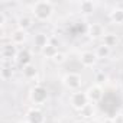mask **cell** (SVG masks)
I'll return each mask as SVG.
<instances>
[{
	"instance_id": "obj_1",
	"label": "cell",
	"mask_w": 123,
	"mask_h": 123,
	"mask_svg": "<svg viewBox=\"0 0 123 123\" xmlns=\"http://www.w3.org/2000/svg\"><path fill=\"white\" fill-rule=\"evenodd\" d=\"M54 3L49 0H39L31 6L32 16L39 22H48L54 16Z\"/></svg>"
},
{
	"instance_id": "obj_2",
	"label": "cell",
	"mask_w": 123,
	"mask_h": 123,
	"mask_svg": "<svg viewBox=\"0 0 123 123\" xmlns=\"http://www.w3.org/2000/svg\"><path fill=\"white\" fill-rule=\"evenodd\" d=\"M48 97H49V96H48L46 87H43V86H41V84L32 87L31 91H29V98H31V101H32L33 104H36V106L45 104V103L48 101Z\"/></svg>"
},
{
	"instance_id": "obj_3",
	"label": "cell",
	"mask_w": 123,
	"mask_h": 123,
	"mask_svg": "<svg viewBox=\"0 0 123 123\" xmlns=\"http://www.w3.org/2000/svg\"><path fill=\"white\" fill-rule=\"evenodd\" d=\"M62 84L70 91H78L83 84V77L77 73H67L62 77Z\"/></svg>"
},
{
	"instance_id": "obj_4",
	"label": "cell",
	"mask_w": 123,
	"mask_h": 123,
	"mask_svg": "<svg viewBox=\"0 0 123 123\" xmlns=\"http://www.w3.org/2000/svg\"><path fill=\"white\" fill-rule=\"evenodd\" d=\"M88 103L90 101H88V97H87V93L86 91H81V90L73 91L71 96H70V104H71V107L75 109V110H78V111L84 106H87Z\"/></svg>"
},
{
	"instance_id": "obj_5",
	"label": "cell",
	"mask_w": 123,
	"mask_h": 123,
	"mask_svg": "<svg viewBox=\"0 0 123 123\" xmlns=\"http://www.w3.org/2000/svg\"><path fill=\"white\" fill-rule=\"evenodd\" d=\"M86 93H87L88 101L93 103V104L100 103V101L103 100V97H104V90H103V86H100V84H93V86H90V87L86 90Z\"/></svg>"
},
{
	"instance_id": "obj_6",
	"label": "cell",
	"mask_w": 123,
	"mask_h": 123,
	"mask_svg": "<svg viewBox=\"0 0 123 123\" xmlns=\"http://www.w3.org/2000/svg\"><path fill=\"white\" fill-rule=\"evenodd\" d=\"M78 61L84 68H93L97 64L98 58H97L94 51H83L80 54V56H78Z\"/></svg>"
},
{
	"instance_id": "obj_7",
	"label": "cell",
	"mask_w": 123,
	"mask_h": 123,
	"mask_svg": "<svg viewBox=\"0 0 123 123\" xmlns=\"http://www.w3.org/2000/svg\"><path fill=\"white\" fill-rule=\"evenodd\" d=\"M18 54H19L18 46L13 45L12 42L5 43V45L2 46V51H0V55H2V59L5 61V62H9V61H16Z\"/></svg>"
},
{
	"instance_id": "obj_8",
	"label": "cell",
	"mask_w": 123,
	"mask_h": 123,
	"mask_svg": "<svg viewBox=\"0 0 123 123\" xmlns=\"http://www.w3.org/2000/svg\"><path fill=\"white\" fill-rule=\"evenodd\" d=\"M87 35L90 39L93 41H98V39H103V36L106 35V31H104V26L98 22H94V23H88L87 26Z\"/></svg>"
},
{
	"instance_id": "obj_9",
	"label": "cell",
	"mask_w": 123,
	"mask_h": 123,
	"mask_svg": "<svg viewBox=\"0 0 123 123\" xmlns=\"http://www.w3.org/2000/svg\"><path fill=\"white\" fill-rule=\"evenodd\" d=\"M26 120L29 123H46V116L39 107H32L26 111Z\"/></svg>"
},
{
	"instance_id": "obj_10",
	"label": "cell",
	"mask_w": 123,
	"mask_h": 123,
	"mask_svg": "<svg viewBox=\"0 0 123 123\" xmlns=\"http://www.w3.org/2000/svg\"><path fill=\"white\" fill-rule=\"evenodd\" d=\"M28 41V32L26 31H22V29H15L10 35V42L16 46L19 45H23L25 42Z\"/></svg>"
},
{
	"instance_id": "obj_11",
	"label": "cell",
	"mask_w": 123,
	"mask_h": 123,
	"mask_svg": "<svg viewBox=\"0 0 123 123\" xmlns=\"http://www.w3.org/2000/svg\"><path fill=\"white\" fill-rule=\"evenodd\" d=\"M48 45H49V36H48L46 33H43V32L35 33V36H33V46H35L36 49L42 51V49L46 48Z\"/></svg>"
},
{
	"instance_id": "obj_12",
	"label": "cell",
	"mask_w": 123,
	"mask_h": 123,
	"mask_svg": "<svg viewBox=\"0 0 123 123\" xmlns=\"http://www.w3.org/2000/svg\"><path fill=\"white\" fill-rule=\"evenodd\" d=\"M16 62L22 68L26 67V65H29V64H32V54H31V51L29 49H20L19 54H18V56H16Z\"/></svg>"
},
{
	"instance_id": "obj_13",
	"label": "cell",
	"mask_w": 123,
	"mask_h": 123,
	"mask_svg": "<svg viewBox=\"0 0 123 123\" xmlns=\"http://www.w3.org/2000/svg\"><path fill=\"white\" fill-rule=\"evenodd\" d=\"M18 29H22V31H29L32 26H33V23H35V20H33V16H29V15H22V16H19L18 18Z\"/></svg>"
},
{
	"instance_id": "obj_14",
	"label": "cell",
	"mask_w": 123,
	"mask_h": 123,
	"mask_svg": "<svg viewBox=\"0 0 123 123\" xmlns=\"http://www.w3.org/2000/svg\"><path fill=\"white\" fill-rule=\"evenodd\" d=\"M78 12L84 16H90L96 12V3L91 2V0H84L78 5Z\"/></svg>"
},
{
	"instance_id": "obj_15",
	"label": "cell",
	"mask_w": 123,
	"mask_h": 123,
	"mask_svg": "<svg viewBox=\"0 0 123 123\" xmlns=\"http://www.w3.org/2000/svg\"><path fill=\"white\" fill-rule=\"evenodd\" d=\"M109 18L111 23L114 25H123V7H113L109 13Z\"/></svg>"
},
{
	"instance_id": "obj_16",
	"label": "cell",
	"mask_w": 123,
	"mask_h": 123,
	"mask_svg": "<svg viewBox=\"0 0 123 123\" xmlns=\"http://www.w3.org/2000/svg\"><path fill=\"white\" fill-rule=\"evenodd\" d=\"M78 113H80V116H81L83 120H90V119H93L94 114H96V107H94L93 103H88V104L84 106Z\"/></svg>"
},
{
	"instance_id": "obj_17",
	"label": "cell",
	"mask_w": 123,
	"mask_h": 123,
	"mask_svg": "<svg viewBox=\"0 0 123 123\" xmlns=\"http://www.w3.org/2000/svg\"><path fill=\"white\" fill-rule=\"evenodd\" d=\"M101 43H103V45H106V46H109V48L111 49V48H114V46L119 43V36H117L116 33L109 32V33H106V35L103 36Z\"/></svg>"
},
{
	"instance_id": "obj_18",
	"label": "cell",
	"mask_w": 123,
	"mask_h": 123,
	"mask_svg": "<svg viewBox=\"0 0 123 123\" xmlns=\"http://www.w3.org/2000/svg\"><path fill=\"white\" fill-rule=\"evenodd\" d=\"M22 74L26 80H35L38 77V68L35 64H29V65L22 68Z\"/></svg>"
},
{
	"instance_id": "obj_19",
	"label": "cell",
	"mask_w": 123,
	"mask_h": 123,
	"mask_svg": "<svg viewBox=\"0 0 123 123\" xmlns=\"http://www.w3.org/2000/svg\"><path fill=\"white\" fill-rule=\"evenodd\" d=\"M94 52H96V55H97V58H98V59H106V58H109V56H110L111 49H110L109 46L103 45V43H98V45L96 46Z\"/></svg>"
},
{
	"instance_id": "obj_20",
	"label": "cell",
	"mask_w": 123,
	"mask_h": 123,
	"mask_svg": "<svg viewBox=\"0 0 123 123\" xmlns=\"http://www.w3.org/2000/svg\"><path fill=\"white\" fill-rule=\"evenodd\" d=\"M58 52H59V51H58V48H56L55 45H52V43H49L46 48H43V49L41 51V54H42L46 59H51V61H52V58H54Z\"/></svg>"
},
{
	"instance_id": "obj_21",
	"label": "cell",
	"mask_w": 123,
	"mask_h": 123,
	"mask_svg": "<svg viewBox=\"0 0 123 123\" xmlns=\"http://www.w3.org/2000/svg\"><path fill=\"white\" fill-rule=\"evenodd\" d=\"M13 77V68L12 67H7V65H3L0 68V78L3 81H7Z\"/></svg>"
},
{
	"instance_id": "obj_22",
	"label": "cell",
	"mask_w": 123,
	"mask_h": 123,
	"mask_svg": "<svg viewBox=\"0 0 123 123\" xmlns=\"http://www.w3.org/2000/svg\"><path fill=\"white\" fill-rule=\"evenodd\" d=\"M65 61H67V55H65L64 52H61V51L52 58V62H54L55 65H61V64H64Z\"/></svg>"
},
{
	"instance_id": "obj_23",
	"label": "cell",
	"mask_w": 123,
	"mask_h": 123,
	"mask_svg": "<svg viewBox=\"0 0 123 123\" xmlns=\"http://www.w3.org/2000/svg\"><path fill=\"white\" fill-rule=\"evenodd\" d=\"M106 80H107V75L104 74V71H97V73H96V75H94L96 84H100V86H101Z\"/></svg>"
},
{
	"instance_id": "obj_24",
	"label": "cell",
	"mask_w": 123,
	"mask_h": 123,
	"mask_svg": "<svg viewBox=\"0 0 123 123\" xmlns=\"http://www.w3.org/2000/svg\"><path fill=\"white\" fill-rule=\"evenodd\" d=\"M111 123H123V114L117 113L116 116H113L111 117Z\"/></svg>"
},
{
	"instance_id": "obj_25",
	"label": "cell",
	"mask_w": 123,
	"mask_h": 123,
	"mask_svg": "<svg viewBox=\"0 0 123 123\" xmlns=\"http://www.w3.org/2000/svg\"><path fill=\"white\" fill-rule=\"evenodd\" d=\"M6 20H7L6 13H5V12H0V26H2V28L6 25Z\"/></svg>"
},
{
	"instance_id": "obj_26",
	"label": "cell",
	"mask_w": 123,
	"mask_h": 123,
	"mask_svg": "<svg viewBox=\"0 0 123 123\" xmlns=\"http://www.w3.org/2000/svg\"><path fill=\"white\" fill-rule=\"evenodd\" d=\"M75 123H88V122H87V120H83V119H81V120H77Z\"/></svg>"
},
{
	"instance_id": "obj_27",
	"label": "cell",
	"mask_w": 123,
	"mask_h": 123,
	"mask_svg": "<svg viewBox=\"0 0 123 123\" xmlns=\"http://www.w3.org/2000/svg\"><path fill=\"white\" fill-rule=\"evenodd\" d=\"M18 123H29V122H28V120L25 119V120H20V122H18Z\"/></svg>"
},
{
	"instance_id": "obj_28",
	"label": "cell",
	"mask_w": 123,
	"mask_h": 123,
	"mask_svg": "<svg viewBox=\"0 0 123 123\" xmlns=\"http://www.w3.org/2000/svg\"><path fill=\"white\" fill-rule=\"evenodd\" d=\"M119 113H122V114H123V106L120 107V110H119Z\"/></svg>"
}]
</instances>
